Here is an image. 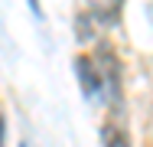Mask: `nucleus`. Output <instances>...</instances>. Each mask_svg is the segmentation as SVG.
Here are the masks:
<instances>
[{
	"label": "nucleus",
	"instance_id": "39448f33",
	"mask_svg": "<svg viewBox=\"0 0 153 147\" xmlns=\"http://www.w3.org/2000/svg\"><path fill=\"white\" fill-rule=\"evenodd\" d=\"M20 147H26V144H20Z\"/></svg>",
	"mask_w": 153,
	"mask_h": 147
},
{
	"label": "nucleus",
	"instance_id": "f257e3e1",
	"mask_svg": "<svg viewBox=\"0 0 153 147\" xmlns=\"http://www.w3.org/2000/svg\"><path fill=\"white\" fill-rule=\"evenodd\" d=\"M75 72H78V82H82V88H85V95L94 98V95L101 92V85H104L101 72H98V65H94V59L78 56V59H75Z\"/></svg>",
	"mask_w": 153,
	"mask_h": 147
},
{
	"label": "nucleus",
	"instance_id": "f03ea898",
	"mask_svg": "<svg viewBox=\"0 0 153 147\" xmlns=\"http://www.w3.org/2000/svg\"><path fill=\"white\" fill-rule=\"evenodd\" d=\"M104 147H130V141L121 128H104Z\"/></svg>",
	"mask_w": 153,
	"mask_h": 147
},
{
	"label": "nucleus",
	"instance_id": "7ed1b4c3",
	"mask_svg": "<svg viewBox=\"0 0 153 147\" xmlns=\"http://www.w3.org/2000/svg\"><path fill=\"white\" fill-rule=\"evenodd\" d=\"M117 3H121V0H104V10H111V13L117 16Z\"/></svg>",
	"mask_w": 153,
	"mask_h": 147
},
{
	"label": "nucleus",
	"instance_id": "20e7f679",
	"mask_svg": "<svg viewBox=\"0 0 153 147\" xmlns=\"http://www.w3.org/2000/svg\"><path fill=\"white\" fill-rule=\"evenodd\" d=\"M3 128H7V118L0 115V147H3Z\"/></svg>",
	"mask_w": 153,
	"mask_h": 147
}]
</instances>
